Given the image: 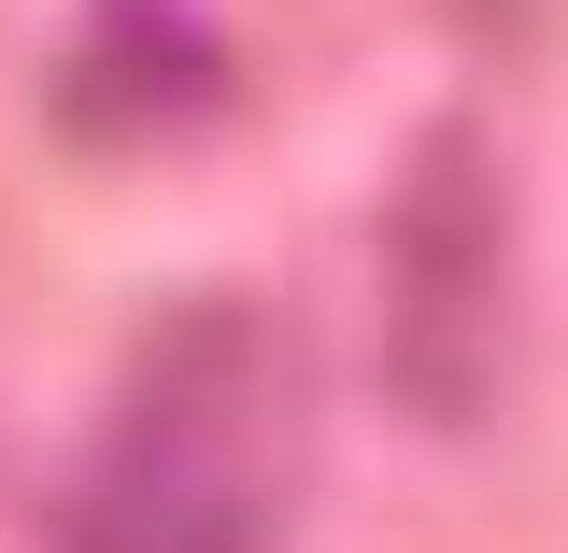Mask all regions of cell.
I'll return each instance as SVG.
<instances>
[{
    "label": "cell",
    "mask_w": 568,
    "mask_h": 553,
    "mask_svg": "<svg viewBox=\"0 0 568 553\" xmlns=\"http://www.w3.org/2000/svg\"><path fill=\"white\" fill-rule=\"evenodd\" d=\"M71 553H271V469H256V327L200 313L156 341L142 398L114 412L100 469L71 483Z\"/></svg>",
    "instance_id": "1"
},
{
    "label": "cell",
    "mask_w": 568,
    "mask_h": 553,
    "mask_svg": "<svg viewBox=\"0 0 568 553\" xmlns=\"http://www.w3.org/2000/svg\"><path fill=\"white\" fill-rule=\"evenodd\" d=\"M384 369L426 426H484L497 398V185L484 142H426L398 185V256H384Z\"/></svg>",
    "instance_id": "2"
}]
</instances>
